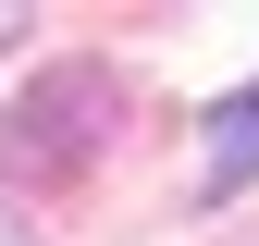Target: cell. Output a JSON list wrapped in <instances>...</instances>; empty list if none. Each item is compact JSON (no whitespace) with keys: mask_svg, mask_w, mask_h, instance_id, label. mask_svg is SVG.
Returning a JSON list of instances; mask_svg holds the SVG:
<instances>
[{"mask_svg":"<svg viewBox=\"0 0 259 246\" xmlns=\"http://www.w3.org/2000/svg\"><path fill=\"white\" fill-rule=\"evenodd\" d=\"M247 172H259V86H235V99L210 111V172H198V184H210V197H235Z\"/></svg>","mask_w":259,"mask_h":246,"instance_id":"cell-1","label":"cell"}]
</instances>
